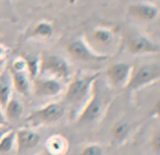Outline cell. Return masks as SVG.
Masks as SVG:
<instances>
[{
	"instance_id": "obj_1",
	"label": "cell",
	"mask_w": 160,
	"mask_h": 155,
	"mask_svg": "<svg viewBox=\"0 0 160 155\" xmlns=\"http://www.w3.org/2000/svg\"><path fill=\"white\" fill-rule=\"evenodd\" d=\"M98 78V74L93 73H78L71 78L69 84L64 89L63 102L64 106H69L73 112V115L76 117L86 101L88 100L92 92V88Z\"/></svg>"
},
{
	"instance_id": "obj_2",
	"label": "cell",
	"mask_w": 160,
	"mask_h": 155,
	"mask_svg": "<svg viewBox=\"0 0 160 155\" xmlns=\"http://www.w3.org/2000/svg\"><path fill=\"white\" fill-rule=\"evenodd\" d=\"M65 112L67 109L62 103L49 102L31 112L25 117V123L31 128L42 125H50L59 122L64 116Z\"/></svg>"
},
{
	"instance_id": "obj_3",
	"label": "cell",
	"mask_w": 160,
	"mask_h": 155,
	"mask_svg": "<svg viewBox=\"0 0 160 155\" xmlns=\"http://www.w3.org/2000/svg\"><path fill=\"white\" fill-rule=\"evenodd\" d=\"M97 80V79H96ZM96 80L92 88V92L88 100L81 109L78 114L76 115L75 120L78 124L83 125H92L98 122L106 110V100L96 87Z\"/></svg>"
},
{
	"instance_id": "obj_4",
	"label": "cell",
	"mask_w": 160,
	"mask_h": 155,
	"mask_svg": "<svg viewBox=\"0 0 160 155\" xmlns=\"http://www.w3.org/2000/svg\"><path fill=\"white\" fill-rule=\"evenodd\" d=\"M39 76L56 78L64 80L71 76V66L64 58L58 54H42L40 55Z\"/></svg>"
},
{
	"instance_id": "obj_5",
	"label": "cell",
	"mask_w": 160,
	"mask_h": 155,
	"mask_svg": "<svg viewBox=\"0 0 160 155\" xmlns=\"http://www.w3.org/2000/svg\"><path fill=\"white\" fill-rule=\"evenodd\" d=\"M160 78V67L156 64H144L131 74V77L127 84V88L130 91L137 90L150 82Z\"/></svg>"
},
{
	"instance_id": "obj_6",
	"label": "cell",
	"mask_w": 160,
	"mask_h": 155,
	"mask_svg": "<svg viewBox=\"0 0 160 155\" xmlns=\"http://www.w3.org/2000/svg\"><path fill=\"white\" fill-rule=\"evenodd\" d=\"M64 90L61 80L56 78L38 76L32 80V91L36 96H56Z\"/></svg>"
},
{
	"instance_id": "obj_7",
	"label": "cell",
	"mask_w": 160,
	"mask_h": 155,
	"mask_svg": "<svg viewBox=\"0 0 160 155\" xmlns=\"http://www.w3.org/2000/svg\"><path fill=\"white\" fill-rule=\"evenodd\" d=\"M65 49H67L68 54L72 59L80 62L100 61V60H105L108 58L106 55H100L98 53L94 52L83 39H75L73 41L69 42Z\"/></svg>"
},
{
	"instance_id": "obj_8",
	"label": "cell",
	"mask_w": 160,
	"mask_h": 155,
	"mask_svg": "<svg viewBox=\"0 0 160 155\" xmlns=\"http://www.w3.org/2000/svg\"><path fill=\"white\" fill-rule=\"evenodd\" d=\"M14 131L18 153H23L34 149L39 144L42 140L40 134L31 127H22Z\"/></svg>"
},
{
	"instance_id": "obj_9",
	"label": "cell",
	"mask_w": 160,
	"mask_h": 155,
	"mask_svg": "<svg viewBox=\"0 0 160 155\" xmlns=\"http://www.w3.org/2000/svg\"><path fill=\"white\" fill-rule=\"evenodd\" d=\"M132 74V66L128 63H114L110 65L106 71L107 79L112 86H127Z\"/></svg>"
},
{
	"instance_id": "obj_10",
	"label": "cell",
	"mask_w": 160,
	"mask_h": 155,
	"mask_svg": "<svg viewBox=\"0 0 160 155\" xmlns=\"http://www.w3.org/2000/svg\"><path fill=\"white\" fill-rule=\"evenodd\" d=\"M128 50L132 54H144L154 53L159 50V47L148 38L141 35L133 36L128 42Z\"/></svg>"
},
{
	"instance_id": "obj_11",
	"label": "cell",
	"mask_w": 160,
	"mask_h": 155,
	"mask_svg": "<svg viewBox=\"0 0 160 155\" xmlns=\"http://www.w3.org/2000/svg\"><path fill=\"white\" fill-rule=\"evenodd\" d=\"M112 40H113V35L110 31L106 28H96L87 35L84 41L95 52L96 47H107L111 44Z\"/></svg>"
},
{
	"instance_id": "obj_12",
	"label": "cell",
	"mask_w": 160,
	"mask_h": 155,
	"mask_svg": "<svg viewBox=\"0 0 160 155\" xmlns=\"http://www.w3.org/2000/svg\"><path fill=\"white\" fill-rule=\"evenodd\" d=\"M45 150L48 155H65L69 151V141L62 134H51L45 142Z\"/></svg>"
},
{
	"instance_id": "obj_13",
	"label": "cell",
	"mask_w": 160,
	"mask_h": 155,
	"mask_svg": "<svg viewBox=\"0 0 160 155\" xmlns=\"http://www.w3.org/2000/svg\"><path fill=\"white\" fill-rule=\"evenodd\" d=\"M11 74V79H12L13 91L21 94L23 96H26L32 91V80L28 76L26 73L23 72H15L9 68Z\"/></svg>"
},
{
	"instance_id": "obj_14",
	"label": "cell",
	"mask_w": 160,
	"mask_h": 155,
	"mask_svg": "<svg viewBox=\"0 0 160 155\" xmlns=\"http://www.w3.org/2000/svg\"><path fill=\"white\" fill-rule=\"evenodd\" d=\"M13 96V86L9 68L0 72V106L3 109L10 98Z\"/></svg>"
},
{
	"instance_id": "obj_15",
	"label": "cell",
	"mask_w": 160,
	"mask_h": 155,
	"mask_svg": "<svg viewBox=\"0 0 160 155\" xmlns=\"http://www.w3.org/2000/svg\"><path fill=\"white\" fill-rule=\"evenodd\" d=\"M132 131V126L125 120H118L110 128V134L116 144L120 145L128 139Z\"/></svg>"
},
{
	"instance_id": "obj_16",
	"label": "cell",
	"mask_w": 160,
	"mask_h": 155,
	"mask_svg": "<svg viewBox=\"0 0 160 155\" xmlns=\"http://www.w3.org/2000/svg\"><path fill=\"white\" fill-rule=\"evenodd\" d=\"M2 110H3V114L7 123L18 120L19 118H21V116L24 113L23 103L18 98H15L14 96H11L10 100L7 102V104L4 105V107Z\"/></svg>"
},
{
	"instance_id": "obj_17",
	"label": "cell",
	"mask_w": 160,
	"mask_h": 155,
	"mask_svg": "<svg viewBox=\"0 0 160 155\" xmlns=\"http://www.w3.org/2000/svg\"><path fill=\"white\" fill-rule=\"evenodd\" d=\"M128 14L143 21H150L157 15V9L148 4H133L128 9Z\"/></svg>"
},
{
	"instance_id": "obj_18",
	"label": "cell",
	"mask_w": 160,
	"mask_h": 155,
	"mask_svg": "<svg viewBox=\"0 0 160 155\" xmlns=\"http://www.w3.org/2000/svg\"><path fill=\"white\" fill-rule=\"evenodd\" d=\"M52 24L48 21H40L28 34V39H48L52 36Z\"/></svg>"
},
{
	"instance_id": "obj_19",
	"label": "cell",
	"mask_w": 160,
	"mask_h": 155,
	"mask_svg": "<svg viewBox=\"0 0 160 155\" xmlns=\"http://www.w3.org/2000/svg\"><path fill=\"white\" fill-rule=\"evenodd\" d=\"M17 152L15 131L10 129L0 140V155H12Z\"/></svg>"
},
{
	"instance_id": "obj_20",
	"label": "cell",
	"mask_w": 160,
	"mask_h": 155,
	"mask_svg": "<svg viewBox=\"0 0 160 155\" xmlns=\"http://www.w3.org/2000/svg\"><path fill=\"white\" fill-rule=\"evenodd\" d=\"M26 61V74L31 80L39 76L40 69V55H28Z\"/></svg>"
},
{
	"instance_id": "obj_21",
	"label": "cell",
	"mask_w": 160,
	"mask_h": 155,
	"mask_svg": "<svg viewBox=\"0 0 160 155\" xmlns=\"http://www.w3.org/2000/svg\"><path fill=\"white\" fill-rule=\"evenodd\" d=\"M78 155H105V149L98 143H88L81 149Z\"/></svg>"
},
{
	"instance_id": "obj_22",
	"label": "cell",
	"mask_w": 160,
	"mask_h": 155,
	"mask_svg": "<svg viewBox=\"0 0 160 155\" xmlns=\"http://www.w3.org/2000/svg\"><path fill=\"white\" fill-rule=\"evenodd\" d=\"M9 68L12 69V71H15V72H23V73H26L25 58L18 57V58H15V59H13V61L11 62V65Z\"/></svg>"
},
{
	"instance_id": "obj_23",
	"label": "cell",
	"mask_w": 160,
	"mask_h": 155,
	"mask_svg": "<svg viewBox=\"0 0 160 155\" xmlns=\"http://www.w3.org/2000/svg\"><path fill=\"white\" fill-rule=\"evenodd\" d=\"M150 145L155 154L160 151V131L155 132L150 138Z\"/></svg>"
},
{
	"instance_id": "obj_24",
	"label": "cell",
	"mask_w": 160,
	"mask_h": 155,
	"mask_svg": "<svg viewBox=\"0 0 160 155\" xmlns=\"http://www.w3.org/2000/svg\"><path fill=\"white\" fill-rule=\"evenodd\" d=\"M150 116H152V117H159L160 118V99L155 102L152 109L150 110Z\"/></svg>"
},
{
	"instance_id": "obj_25",
	"label": "cell",
	"mask_w": 160,
	"mask_h": 155,
	"mask_svg": "<svg viewBox=\"0 0 160 155\" xmlns=\"http://www.w3.org/2000/svg\"><path fill=\"white\" fill-rule=\"evenodd\" d=\"M10 129L11 128L9 127L8 125H0V140H1L2 137H3Z\"/></svg>"
},
{
	"instance_id": "obj_26",
	"label": "cell",
	"mask_w": 160,
	"mask_h": 155,
	"mask_svg": "<svg viewBox=\"0 0 160 155\" xmlns=\"http://www.w3.org/2000/svg\"><path fill=\"white\" fill-rule=\"evenodd\" d=\"M0 125H8L6 120V117H4V114H3V110L2 107L0 106Z\"/></svg>"
},
{
	"instance_id": "obj_27",
	"label": "cell",
	"mask_w": 160,
	"mask_h": 155,
	"mask_svg": "<svg viewBox=\"0 0 160 155\" xmlns=\"http://www.w3.org/2000/svg\"><path fill=\"white\" fill-rule=\"evenodd\" d=\"M6 53H7V48L3 45H0V59H2L6 55Z\"/></svg>"
},
{
	"instance_id": "obj_28",
	"label": "cell",
	"mask_w": 160,
	"mask_h": 155,
	"mask_svg": "<svg viewBox=\"0 0 160 155\" xmlns=\"http://www.w3.org/2000/svg\"><path fill=\"white\" fill-rule=\"evenodd\" d=\"M156 155H160V151L158 152V153H156Z\"/></svg>"
},
{
	"instance_id": "obj_29",
	"label": "cell",
	"mask_w": 160,
	"mask_h": 155,
	"mask_svg": "<svg viewBox=\"0 0 160 155\" xmlns=\"http://www.w3.org/2000/svg\"><path fill=\"white\" fill-rule=\"evenodd\" d=\"M70 1H73V0H70Z\"/></svg>"
}]
</instances>
